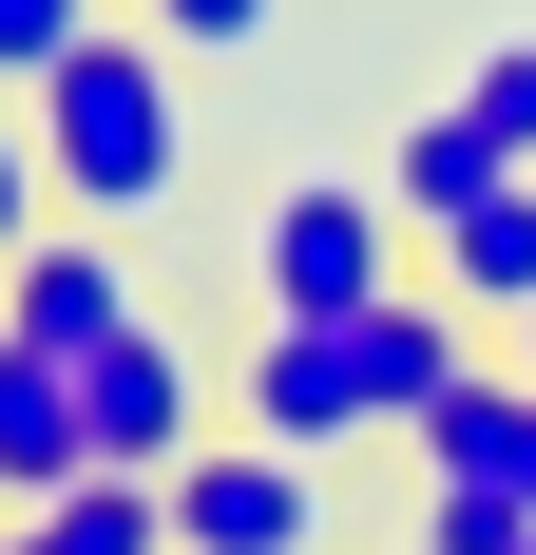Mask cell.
<instances>
[{
	"label": "cell",
	"instance_id": "cell-7",
	"mask_svg": "<svg viewBox=\"0 0 536 555\" xmlns=\"http://www.w3.org/2000/svg\"><path fill=\"white\" fill-rule=\"evenodd\" d=\"M403 441H422V479H460V499H518V517H536V384H518V364H460Z\"/></svg>",
	"mask_w": 536,
	"mask_h": 555
},
{
	"label": "cell",
	"instance_id": "cell-11",
	"mask_svg": "<svg viewBox=\"0 0 536 555\" xmlns=\"http://www.w3.org/2000/svg\"><path fill=\"white\" fill-rule=\"evenodd\" d=\"M460 364H480V307H441V287H383V307H365V384H383V422H422Z\"/></svg>",
	"mask_w": 536,
	"mask_h": 555
},
{
	"label": "cell",
	"instance_id": "cell-12",
	"mask_svg": "<svg viewBox=\"0 0 536 555\" xmlns=\"http://www.w3.org/2000/svg\"><path fill=\"white\" fill-rule=\"evenodd\" d=\"M0 555H173V499L154 479H77V499L0 517Z\"/></svg>",
	"mask_w": 536,
	"mask_h": 555
},
{
	"label": "cell",
	"instance_id": "cell-16",
	"mask_svg": "<svg viewBox=\"0 0 536 555\" xmlns=\"http://www.w3.org/2000/svg\"><path fill=\"white\" fill-rule=\"evenodd\" d=\"M422 555H536L518 499H460V479H422Z\"/></svg>",
	"mask_w": 536,
	"mask_h": 555
},
{
	"label": "cell",
	"instance_id": "cell-1",
	"mask_svg": "<svg viewBox=\"0 0 536 555\" xmlns=\"http://www.w3.org/2000/svg\"><path fill=\"white\" fill-rule=\"evenodd\" d=\"M192 57L154 39V20H97V39L58 57L39 96V172H58V211L77 230H135V211H173V172H192V96H173Z\"/></svg>",
	"mask_w": 536,
	"mask_h": 555
},
{
	"label": "cell",
	"instance_id": "cell-3",
	"mask_svg": "<svg viewBox=\"0 0 536 555\" xmlns=\"http://www.w3.org/2000/svg\"><path fill=\"white\" fill-rule=\"evenodd\" d=\"M154 499H173V555H307V537H326V460H288V441H250V422H212Z\"/></svg>",
	"mask_w": 536,
	"mask_h": 555
},
{
	"label": "cell",
	"instance_id": "cell-13",
	"mask_svg": "<svg viewBox=\"0 0 536 555\" xmlns=\"http://www.w3.org/2000/svg\"><path fill=\"white\" fill-rule=\"evenodd\" d=\"M460 115H480L498 154L536 172V39H480V57H460Z\"/></svg>",
	"mask_w": 536,
	"mask_h": 555
},
{
	"label": "cell",
	"instance_id": "cell-5",
	"mask_svg": "<svg viewBox=\"0 0 536 555\" xmlns=\"http://www.w3.org/2000/svg\"><path fill=\"white\" fill-rule=\"evenodd\" d=\"M77 441H97V479H173V460L212 441V384H192L154 326H115L97 364H77Z\"/></svg>",
	"mask_w": 536,
	"mask_h": 555
},
{
	"label": "cell",
	"instance_id": "cell-2",
	"mask_svg": "<svg viewBox=\"0 0 536 555\" xmlns=\"http://www.w3.org/2000/svg\"><path fill=\"white\" fill-rule=\"evenodd\" d=\"M403 249H422V230L383 211L365 172H288V192H268V230H250V287H268V326H365L383 287H422Z\"/></svg>",
	"mask_w": 536,
	"mask_h": 555
},
{
	"label": "cell",
	"instance_id": "cell-4",
	"mask_svg": "<svg viewBox=\"0 0 536 555\" xmlns=\"http://www.w3.org/2000/svg\"><path fill=\"white\" fill-rule=\"evenodd\" d=\"M230 422L288 460H345L383 441V384H365V326H250V384H230Z\"/></svg>",
	"mask_w": 536,
	"mask_h": 555
},
{
	"label": "cell",
	"instance_id": "cell-18",
	"mask_svg": "<svg viewBox=\"0 0 536 555\" xmlns=\"http://www.w3.org/2000/svg\"><path fill=\"white\" fill-rule=\"evenodd\" d=\"M518 384H536V326H518Z\"/></svg>",
	"mask_w": 536,
	"mask_h": 555
},
{
	"label": "cell",
	"instance_id": "cell-10",
	"mask_svg": "<svg viewBox=\"0 0 536 555\" xmlns=\"http://www.w3.org/2000/svg\"><path fill=\"white\" fill-rule=\"evenodd\" d=\"M422 287H441V307H480V326H536V172H518V192H480V211L441 230Z\"/></svg>",
	"mask_w": 536,
	"mask_h": 555
},
{
	"label": "cell",
	"instance_id": "cell-15",
	"mask_svg": "<svg viewBox=\"0 0 536 555\" xmlns=\"http://www.w3.org/2000/svg\"><path fill=\"white\" fill-rule=\"evenodd\" d=\"M115 20H154L173 57H250L268 20H288V0H115Z\"/></svg>",
	"mask_w": 536,
	"mask_h": 555
},
{
	"label": "cell",
	"instance_id": "cell-9",
	"mask_svg": "<svg viewBox=\"0 0 536 555\" xmlns=\"http://www.w3.org/2000/svg\"><path fill=\"white\" fill-rule=\"evenodd\" d=\"M97 479V441H77V364H39V345H0V499L39 517Z\"/></svg>",
	"mask_w": 536,
	"mask_h": 555
},
{
	"label": "cell",
	"instance_id": "cell-17",
	"mask_svg": "<svg viewBox=\"0 0 536 555\" xmlns=\"http://www.w3.org/2000/svg\"><path fill=\"white\" fill-rule=\"evenodd\" d=\"M58 230V172H39V115H0V269Z\"/></svg>",
	"mask_w": 536,
	"mask_h": 555
},
{
	"label": "cell",
	"instance_id": "cell-14",
	"mask_svg": "<svg viewBox=\"0 0 536 555\" xmlns=\"http://www.w3.org/2000/svg\"><path fill=\"white\" fill-rule=\"evenodd\" d=\"M97 20H115V0H0V96H39V77L97 39Z\"/></svg>",
	"mask_w": 536,
	"mask_h": 555
},
{
	"label": "cell",
	"instance_id": "cell-6",
	"mask_svg": "<svg viewBox=\"0 0 536 555\" xmlns=\"http://www.w3.org/2000/svg\"><path fill=\"white\" fill-rule=\"evenodd\" d=\"M115 326H135V269H115V249H97L77 211H58L39 249L0 269V345H39V364H97Z\"/></svg>",
	"mask_w": 536,
	"mask_h": 555
},
{
	"label": "cell",
	"instance_id": "cell-8",
	"mask_svg": "<svg viewBox=\"0 0 536 555\" xmlns=\"http://www.w3.org/2000/svg\"><path fill=\"white\" fill-rule=\"evenodd\" d=\"M480 192H518V154H498V134H480V115H460V96H441V115H403V134H383V211L422 230V249H441V230H460V211H480Z\"/></svg>",
	"mask_w": 536,
	"mask_h": 555
}]
</instances>
